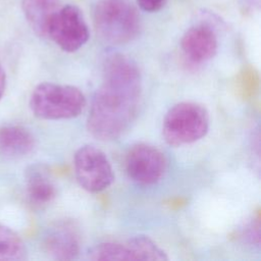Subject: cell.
I'll return each mask as SVG.
<instances>
[{
    "mask_svg": "<svg viewBox=\"0 0 261 261\" xmlns=\"http://www.w3.org/2000/svg\"><path fill=\"white\" fill-rule=\"evenodd\" d=\"M142 94V79L137 64L114 53L103 64L102 84L92 100L87 119L89 133L100 141L119 138L135 120Z\"/></svg>",
    "mask_w": 261,
    "mask_h": 261,
    "instance_id": "cell-1",
    "label": "cell"
},
{
    "mask_svg": "<svg viewBox=\"0 0 261 261\" xmlns=\"http://www.w3.org/2000/svg\"><path fill=\"white\" fill-rule=\"evenodd\" d=\"M94 27L103 41L121 45L137 38L141 20L129 0H98L94 8Z\"/></svg>",
    "mask_w": 261,
    "mask_h": 261,
    "instance_id": "cell-2",
    "label": "cell"
},
{
    "mask_svg": "<svg viewBox=\"0 0 261 261\" xmlns=\"http://www.w3.org/2000/svg\"><path fill=\"white\" fill-rule=\"evenodd\" d=\"M86 103V97L79 88L49 82L39 84L30 98V108L34 115L47 120L76 117Z\"/></svg>",
    "mask_w": 261,
    "mask_h": 261,
    "instance_id": "cell-3",
    "label": "cell"
},
{
    "mask_svg": "<svg viewBox=\"0 0 261 261\" xmlns=\"http://www.w3.org/2000/svg\"><path fill=\"white\" fill-rule=\"evenodd\" d=\"M209 129V113L196 102L185 101L173 105L165 114L162 135L166 143L179 147L195 143Z\"/></svg>",
    "mask_w": 261,
    "mask_h": 261,
    "instance_id": "cell-4",
    "label": "cell"
},
{
    "mask_svg": "<svg viewBox=\"0 0 261 261\" xmlns=\"http://www.w3.org/2000/svg\"><path fill=\"white\" fill-rule=\"evenodd\" d=\"M73 169L79 185L90 193L102 192L114 180V172L106 154L93 145L82 146L75 151Z\"/></svg>",
    "mask_w": 261,
    "mask_h": 261,
    "instance_id": "cell-5",
    "label": "cell"
},
{
    "mask_svg": "<svg viewBox=\"0 0 261 261\" xmlns=\"http://www.w3.org/2000/svg\"><path fill=\"white\" fill-rule=\"evenodd\" d=\"M47 37L65 52H74L89 39V29L81 10L73 5L60 7L51 19Z\"/></svg>",
    "mask_w": 261,
    "mask_h": 261,
    "instance_id": "cell-6",
    "label": "cell"
},
{
    "mask_svg": "<svg viewBox=\"0 0 261 261\" xmlns=\"http://www.w3.org/2000/svg\"><path fill=\"white\" fill-rule=\"evenodd\" d=\"M166 168L164 154L147 143L133 145L125 156V170L128 177L138 185L152 186L158 182Z\"/></svg>",
    "mask_w": 261,
    "mask_h": 261,
    "instance_id": "cell-7",
    "label": "cell"
},
{
    "mask_svg": "<svg viewBox=\"0 0 261 261\" xmlns=\"http://www.w3.org/2000/svg\"><path fill=\"white\" fill-rule=\"evenodd\" d=\"M46 252L56 260H73L81 250V238L72 221L63 220L51 227L45 238Z\"/></svg>",
    "mask_w": 261,
    "mask_h": 261,
    "instance_id": "cell-8",
    "label": "cell"
},
{
    "mask_svg": "<svg viewBox=\"0 0 261 261\" xmlns=\"http://www.w3.org/2000/svg\"><path fill=\"white\" fill-rule=\"evenodd\" d=\"M180 48L185 57L193 63H203L217 52L218 42L215 33L207 25L190 28L180 40Z\"/></svg>",
    "mask_w": 261,
    "mask_h": 261,
    "instance_id": "cell-9",
    "label": "cell"
},
{
    "mask_svg": "<svg viewBox=\"0 0 261 261\" xmlns=\"http://www.w3.org/2000/svg\"><path fill=\"white\" fill-rule=\"evenodd\" d=\"M36 147L33 134L20 125H6L0 128V153L9 158L31 154Z\"/></svg>",
    "mask_w": 261,
    "mask_h": 261,
    "instance_id": "cell-10",
    "label": "cell"
},
{
    "mask_svg": "<svg viewBox=\"0 0 261 261\" xmlns=\"http://www.w3.org/2000/svg\"><path fill=\"white\" fill-rule=\"evenodd\" d=\"M24 16L33 29L40 37H47L48 27L59 10V0H21Z\"/></svg>",
    "mask_w": 261,
    "mask_h": 261,
    "instance_id": "cell-11",
    "label": "cell"
},
{
    "mask_svg": "<svg viewBox=\"0 0 261 261\" xmlns=\"http://www.w3.org/2000/svg\"><path fill=\"white\" fill-rule=\"evenodd\" d=\"M27 194L30 201L36 206L50 204L57 195V190L47 174L40 166H33L27 171Z\"/></svg>",
    "mask_w": 261,
    "mask_h": 261,
    "instance_id": "cell-12",
    "label": "cell"
},
{
    "mask_svg": "<svg viewBox=\"0 0 261 261\" xmlns=\"http://www.w3.org/2000/svg\"><path fill=\"white\" fill-rule=\"evenodd\" d=\"M88 259L92 261H130L137 260L127 243L104 242L88 252Z\"/></svg>",
    "mask_w": 261,
    "mask_h": 261,
    "instance_id": "cell-13",
    "label": "cell"
},
{
    "mask_svg": "<svg viewBox=\"0 0 261 261\" xmlns=\"http://www.w3.org/2000/svg\"><path fill=\"white\" fill-rule=\"evenodd\" d=\"M27 259V248L20 237L12 229L0 224V261Z\"/></svg>",
    "mask_w": 261,
    "mask_h": 261,
    "instance_id": "cell-14",
    "label": "cell"
},
{
    "mask_svg": "<svg viewBox=\"0 0 261 261\" xmlns=\"http://www.w3.org/2000/svg\"><path fill=\"white\" fill-rule=\"evenodd\" d=\"M128 247L133 251L137 260H153L166 261L168 257L166 253L149 237L136 236L126 241Z\"/></svg>",
    "mask_w": 261,
    "mask_h": 261,
    "instance_id": "cell-15",
    "label": "cell"
},
{
    "mask_svg": "<svg viewBox=\"0 0 261 261\" xmlns=\"http://www.w3.org/2000/svg\"><path fill=\"white\" fill-rule=\"evenodd\" d=\"M241 238L250 244L259 245L260 243V217H254L241 231Z\"/></svg>",
    "mask_w": 261,
    "mask_h": 261,
    "instance_id": "cell-16",
    "label": "cell"
},
{
    "mask_svg": "<svg viewBox=\"0 0 261 261\" xmlns=\"http://www.w3.org/2000/svg\"><path fill=\"white\" fill-rule=\"evenodd\" d=\"M166 0H137L139 6L148 12H154V11H158L160 10L164 4H165Z\"/></svg>",
    "mask_w": 261,
    "mask_h": 261,
    "instance_id": "cell-17",
    "label": "cell"
},
{
    "mask_svg": "<svg viewBox=\"0 0 261 261\" xmlns=\"http://www.w3.org/2000/svg\"><path fill=\"white\" fill-rule=\"evenodd\" d=\"M6 88V74L2 66L0 65V99L2 98Z\"/></svg>",
    "mask_w": 261,
    "mask_h": 261,
    "instance_id": "cell-18",
    "label": "cell"
}]
</instances>
